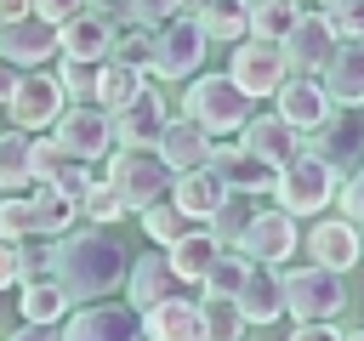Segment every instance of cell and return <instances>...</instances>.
Here are the masks:
<instances>
[{
  "label": "cell",
  "mask_w": 364,
  "mask_h": 341,
  "mask_svg": "<svg viewBox=\"0 0 364 341\" xmlns=\"http://www.w3.org/2000/svg\"><path fill=\"white\" fill-rule=\"evenodd\" d=\"M125 290H131V307H136V313H148L154 301L176 296V290H182V278L171 273L165 250H148V256H136V261H131V273H125Z\"/></svg>",
  "instance_id": "obj_24"
},
{
  "label": "cell",
  "mask_w": 364,
  "mask_h": 341,
  "mask_svg": "<svg viewBox=\"0 0 364 341\" xmlns=\"http://www.w3.org/2000/svg\"><path fill=\"white\" fill-rule=\"evenodd\" d=\"M250 97L228 80V74H193L188 80V97H182V114L199 119L210 136H239V125L250 119Z\"/></svg>",
  "instance_id": "obj_4"
},
{
  "label": "cell",
  "mask_w": 364,
  "mask_h": 341,
  "mask_svg": "<svg viewBox=\"0 0 364 341\" xmlns=\"http://www.w3.org/2000/svg\"><path fill=\"white\" fill-rule=\"evenodd\" d=\"M142 341H205L199 330V301L188 296H165L142 313Z\"/></svg>",
  "instance_id": "obj_23"
},
{
  "label": "cell",
  "mask_w": 364,
  "mask_h": 341,
  "mask_svg": "<svg viewBox=\"0 0 364 341\" xmlns=\"http://www.w3.org/2000/svg\"><path fill=\"white\" fill-rule=\"evenodd\" d=\"M199 28L210 34V40H245L250 34V0H205L199 6Z\"/></svg>",
  "instance_id": "obj_32"
},
{
  "label": "cell",
  "mask_w": 364,
  "mask_h": 341,
  "mask_svg": "<svg viewBox=\"0 0 364 341\" xmlns=\"http://www.w3.org/2000/svg\"><path fill=\"white\" fill-rule=\"evenodd\" d=\"M68 290L46 273V278H23L17 284V313H23V324H63L68 318Z\"/></svg>",
  "instance_id": "obj_28"
},
{
  "label": "cell",
  "mask_w": 364,
  "mask_h": 341,
  "mask_svg": "<svg viewBox=\"0 0 364 341\" xmlns=\"http://www.w3.org/2000/svg\"><path fill=\"white\" fill-rule=\"evenodd\" d=\"M324 17L336 40H364V0H324Z\"/></svg>",
  "instance_id": "obj_42"
},
{
  "label": "cell",
  "mask_w": 364,
  "mask_h": 341,
  "mask_svg": "<svg viewBox=\"0 0 364 341\" xmlns=\"http://www.w3.org/2000/svg\"><path fill=\"white\" fill-rule=\"evenodd\" d=\"M142 85H148V80H142V68H131V63H114V57H108V63L97 68V108L119 114Z\"/></svg>",
  "instance_id": "obj_30"
},
{
  "label": "cell",
  "mask_w": 364,
  "mask_h": 341,
  "mask_svg": "<svg viewBox=\"0 0 364 341\" xmlns=\"http://www.w3.org/2000/svg\"><path fill=\"white\" fill-rule=\"evenodd\" d=\"M199 6H205V0H176V11H188V17H199Z\"/></svg>",
  "instance_id": "obj_52"
},
{
  "label": "cell",
  "mask_w": 364,
  "mask_h": 341,
  "mask_svg": "<svg viewBox=\"0 0 364 341\" xmlns=\"http://www.w3.org/2000/svg\"><path fill=\"white\" fill-rule=\"evenodd\" d=\"M341 307H347V273H330V267H318V261L284 273V318H296V324H324V318H336Z\"/></svg>",
  "instance_id": "obj_5"
},
{
  "label": "cell",
  "mask_w": 364,
  "mask_h": 341,
  "mask_svg": "<svg viewBox=\"0 0 364 341\" xmlns=\"http://www.w3.org/2000/svg\"><path fill=\"white\" fill-rule=\"evenodd\" d=\"M23 284V256L11 239H0V290H17Z\"/></svg>",
  "instance_id": "obj_46"
},
{
  "label": "cell",
  "mask_w": 364,
  "mask_h": 341,
  "mask_svg": "<svg viewBox=\"0 0 364 341\" xmlns=\"http://www.w3.org/2000/svg\"><path fill=\"white\" fill-rule=\"evenodd\" d=\"M165 102H159V91H136L119 114H114V148H154L159 142V131H165Z\"/></svg>",
  "instance_id": "obj_18"
},
{
  "label": "cell",
  "mask_w": 364,
  "mask_h": 341,
  "mask_svg": "<svg viewBox=\"0 0 364 341\" xmlns=\"http://www.w3.org/2000/svg\"><path fill=\"white\" fill-rule=\"evenodd\" d=\"M199 330H205V341H245V313H239V301L233 296H210L205 290V301H199Z\"/></svg>",
  "instance_id": "obj_31"
},
{
  "label": "cell",
  "mask_w": 364,
  "mask_h": 341,
  "mask_svg": "<svg viewBox=\"0 0 364 341\" xmlns=\"http://www.w3.org/2000/svg\"><path fill=\"white\" fill-rule=\"evenodd\" d=\"M17 256H23V278H46V273H51V244H46V233L23 239Z\"/></svg>",
  "instance_id": "obj_43"
},
{
  "label": "cell",
  "mask_w": 364,
  "mask_h": 341,
  "mask_svg": "<svg viewBox=\"0 0 364 341\" xmlns=\"http://www.w3.org/2000/svg\"><path fill=\"white\" fill-rule=\"evenodd\" d=\"M28 148L34 136L28 131H0V193H28L34 188V170H28Z\"/></svg>",
  "instance_id": "obj_29"
},
{
  "label": "cell",
  "mask_w": 364,
  "mask_h": 341,
  "mask_svg": "<svg viewBox=\"0 0 364 341\" xmlns=\"http://www.w3.org/2000/svg\"><path fill=\"white\" fill-rule=\"evenodd\" d=\"M28 11H34L28 0H0V23H11V17H28Z\"/></svg>",
  "instance_id": "obj_51"
},
{
  "label": "cell",
  "mask_w": 364,
  "mask_h": 341,
  "mask_svg": "<svg viewBox=\"0 0 364 341\" xmlns=\"http://www.w3.org/2000/svg\"><path fill=\"white\" fill-rule=\"evenodd\" d=\"M6 341H57V324H23V330L6 335Z\"/></svg>",
  "instance_id": "obj_49"
},
{
  "label": "cell",
  "mask_w": 364,
  "mask_h": 341,
  "mask_svg": "<svg viewBox=\"0 0 364 341\" xmlns=\"http://www.w3.org/2000/svg\"><path fill=\"white\" fill-rule=\"evenodd\" d=\"M205 45H210V34L199 28V17L176 11L171 23L154 28V63H148V74H159V80H193L199 63H205Z\"/></svg>",
  "instance_id": "obj_6"
},
{
  "label": "cell",
  "mask_w": 364,
  "mask_h": 341,
  "mask_svg": "<svg viewBox=\"0 0 364 341\" xmlns=\"http://www.w3.org/2000/svg\"><path fill=\"white\" fill-rule=\"evenodd\" d=\"M318 80H324L330 102H341V108H364V40H341L336 57H330V68H324Z\"/></svg>",
  "instance_id": "obj_25"
},
{
  "label": "cell",
  "mask_w": 364,
  "mask_h": 341,
  "mask_svg": "<svg viewBox=\"0 0 364 341\" xmlns=\"http://www.w3.org/2000/svg\"><path fill=\"white\" fill-rule=\"evenodd\" d=\"M273 102H279L273 114H279V119H290L301 136H307V131L336 108V102H330V91H324V80H313V74H290V80L273 91Z\"/></svg>",
  "instance_id": "obj_17"
},
{
  "label": "cell",
  "mask_w": 364,
  "mask_h": 341,
  "mask_svg": "<svg viewBox=\"0 0 364 341\" xmlns=\"http://www.w3.org/2000/svg\"><path fill=\"white\" fill-rule=\"evenodd\" d=\"M250 278V256L245 250H216L210 273H205V290L210 296H239V284Z\"/></svg>",
  "instance_id": "obj_37"
},
{
  "label": "cell",
  "mask_w": 364,
  "mask_h": 341,
  "mask_svg": "<svg viewBox=\"0 0 364 341\" xmlns=\"http://www.w3.org/2000/svg\"><path fill=\"white\" fill-rule=\"evenodd\" d=\"M239 313H245V324H279L284 318V273L279 267H262V261H250V278L239 284Z\"/></svg>",
  "instance_id": "obj_22"
},
{
  "label": "cell",
  "mask_w": 364,
  "mask_h": 341,
  "mask_svg": "<svg viewBox=\"0 0 364 341\" xmlns=\"http://www.w3.org/2000/svg\"><path fill=\"white\" fill-rule=\"evenodd\" d=\"M131 273V256L125 244H114L108 233L85 227V233H57L51 244V278L68 290V301H102L108 290H119Z\"/></svg>",
  "instance_id": "obj_1"
},
{
  "label": "cell",
  "mask_w": 364,
  "mask_h": 341,
  "mask_svg": "<svg viewBox=\"0 0 364 341\" xmlns=\"http://www.w3.org/2000/svg\"><path fill=\"white\" fill-rule=\"evenodd\" d=\"M358 261H364V256H358Z\"/></svg>",
  "instance_id": "obj_55"
},
{
  "label": "cell",
  "mask_w": 364,
  "mask_h": 341,
  "mask_svg": "<svg viewBox=\"0 0 364 341\" xmlns=\"http://www.w3.org/2000/svg\"><path fill=\"white\" fill-rule=\"evenodd\" d=\"M301 244H307V256H313L318 267H330V273H347V267H358V256H364V233H358L347 216H318Z\"/></svg>",
  "instance_id": "obj_16"
},
{
  "label": "cell",
  "mask_w": 364,
  "mask_h": 341,
  "mask_svg": "<svg viewBox=\"0 0 364 341\" xmlns=\"http://www.w3.org/2000/svg\"><path fill=\"white\" fill-rule=\"evenodd\" d=\"M57 45H63V57H74V63H108V51H114V23L85 6L80 17L57 23Z\"/></svg>",
  "instance_id": "obj_19"
},
{
  "label": "cell",
  "mask_w": 364,
  "mask_h": 341,
  "mask_svg": "<svg viewBox=\"0 0 364 341\" xmlns=\"http://www.w3.org/2000/svg\"><path fill=\"white\" fill-rule=\"evenodd\" d=\"M114 63H131V68H148L154 63V28H142V23H131L125 34L114 28V51H108Z\"/></svg>",
  "instance_id": "obj_38"
},
{
  "label": "cell",
  "mask_w": 364,
  "mask_h": 341,
  "mask_svg": "<svg viewBox=\"0 0 364 341\" xmlns=\"http://www.w3.org/2000/svg\"><path fill=\"white\" fill-rule=\"evenodd\" d=\"M296 17H301V0H250V34L256 40H284Z\"/></svg>",
  "instance_id": "obj_35"
},
{
  "label": "cell",
  "mask_w": 364,
  "mask_h": 341,
  "mask_svg": "<svg viewBox=\"0 0 364 341\" xmlns=\"http://www.w3.org/2000/svg\"><path fill=\"white\" fill-rule=\"evenodd\" d=\"M245 341H250V335H245Z\"/></svg>",
  "instance_id": "obj_54"
},
{
  "label": "cell",
  "mask_w": 364,
  "mask_h": 341,
  "mask_svg": "<svg viewBox=\"0 0 364 341\" xmlns=\"http://www.w3.org/2000/svg\"><path fill=\"white\" fill-rule=\"evenodd\" d=\"M210 170L228 182V193H250V199L273 193V182H279V165L256 159V153L239 148V142H216V148H210Z\"/></svg>",
  "instance_id": "obj_15"
},
{
  "label": "cell",
  "mask_w": 364,
  "mask_h": 341,
  "mask_svg": "<svg viewBox=\"0 0 364 341\" xmlns=\"http://www.w3.org/2000/svg\"><path fill=\"white\" fill-rule=\"evenodd\" d=\"M336 205H341V216H347L353 227H364V165L347 176V188L336 193Z\"/></svg>",
  "instance_id": "obj_45"
},
{
  "label": "cell",
  "mask_w": 364,
  "mask_h": 341,
  "mask_svg": "<svg viewBox=\"0 0 364 341\" xmlns=\"http://www.w3.org/2000/svg\"><path fill=\"white\" fill-rule=\"evenodd\" d=\"M228 80H233L250 102H262V97H273V91L290 80V63H284L279 40H256V34H245V40H233Z\"/></svg>",
  "instance_id": "obj_8"
},
{
  "label": "cell",
  "mask_w": 364,
  "mask_h": 341,
  "mask_svg": "<svg viewBox=\"0 0 364 341\" xmlns=\"http://www.w3.org/2000/svg\"><path fill=\"white\" fill-rule=\"evenodd\" d=\"M57 341H142V313L131 301H85L63 318Z\"/></svg>",
  "instance_id": "obj_12"
},
{
  "label": "cell",
  "mask_w": 364,
  "mask_h": 341,
  "mask_svg": "<svg viewBox=\"0 0 364 341\" xmlns=\"http://www.w3.org/2000/svg\"><path fill=\"white\" fill-rule=\"evenodd\" d=\"M102 182L125 199V210H148V205L171 199L176 170L165 165V153H159V148H114V153H108V176H102Z\"/></svg>",
  "instance_id": "obj_2"
},
{
  "label": "cell",
  "mask_w": 364,
  "mask_h": 341,
  "mask_svg": "<svg viewBox=\"0 0 364 341\" xmlns=\"http://www.w3.org/2000/svg\"><path fill=\"white\" fill-rule=\"evenodd\" d=\"M341 341H364V330H347V335H341Z\"/></svg>",
  "instance_id": "obj_53"
},
{
  "label": "cell",
  "mask_w": 364,
  "mask_h": 341,
  "mask_svg": "<svg viewBox=\"0 0 364 341\" xmlns=\"http://www.w3.org/2000/svg\"><path fill=\"white\" fill-rule=\"evenodd\" d=\"M336 193H341V176H336L324 159H313L307 148L279 165V182H273L279 210H290V216H324V210L336 205Z\"/></svg>",
  "instance_id": "obj_3"
},
{
  "label": "cell",
  "mask_w": 364,
  "mask_h": 341,
  "mask_svg": "<svg viewBox=\"0 0 364 341\" xmlns=\"http://www.w3.org/2000/svg\"><path fill=\"white\" fill-rule=\"evenodd\" d=\"M0 57L11 63V68H46L51 57H63V45H57V23H46V17H11V23H0Z\"/></svg>",
  "instance_id": "obj_14"
},
{
  "label": "cell",
  "mask_w": 364,
  "mask_h": 341,
  "mask_svg": "<svg viewBox=\"0 0 364 341\" xmlns=\"http://www.w3.org/2000/svg\"><path fill=\"white\" fill-rule=\"evenodd\" d=\"M51 136H57V148H68L74 159H108L114 153V114L108 108H97V102H68L63 114H57V125H51Z\"/></svg>",
  "instance_id": "obj_10"
},
{
  "label": "cell",
  "mask_w": 364,
  "mask_h": 341,
  "mask_svg": "<svg viewBox=\"0 0 364 341\" xmlns=\"http://www.w3.org/2000/svg\"><path fill=\"white\" fill-rule=\"evenodd\" d=\"M341 335H347V330H336L330 318H324V324H296V330H290V341H341Z\"/></svg>",
  "instance_id": "obj_48"
},
{
  "label": "cell",
  "mask_w": 364,
  "mask_h": 341,
  "mask_svg": "<svg viewBox=\"0 0 364 341\" xmlns=\"http://www.w3.org/2000/svg\"><path fill=\"white\" fill-rule=\"evenodd\" d=\"M136 216H142V233H148L154 244H176L188 227H199V222H193V216H182L171 199H159V205H148V210H136Z\"/></svg>",
  "instance_id": "obj_36"
},
{
  "label": "cell",
  "mask_w": 364,
  "mask_h": 341,
  "mask_svg": "<svg viewBox=\"0 0 364 341\" xmlns=\"http://www.w3.org/2000/svg\"><path fill=\"white\" fill-rule=\"evenodd\" d=\"M233 250H245L250 261H262V267H284L296 250H301V216H290V210H256L250 222H245V233H239V244Z\"/></svg>",
  "instance_id": "obj_11"
},
{
  "label": "cell",
  "mask_w": 364,
  "mask_h": 341,
  "mask_svg": "<svg viewBox=\"0 0 364 341\" xmlns=\"http://www.w3.org/2000/svg\"><path fill=\"white\" fill-rule=\"evenodd\" d=\"M336 28H330V17L324 11H301L296 23H290V34L279 40V51H284V63H290V74H324L330 68V57H336Z\"/></svg>",
  "instance_id": "obj_13"
},
{
  "label": "cell",
  "mask_w": 364,
  "mask_h": 341,
  "mask_svg": "<svg viewBox=\"0 0 364 341\" xmlns=\"http://www.w3.org/2000/svg\"><path fill=\"white\" fill-rule=\"evenodd\" d=\"M239 148H250V153L267 159V165H284V159L301 153V131H296L290 119H279V114H250V119L239 125Z\"/></svg>",
  "instance_id": "obj_20"
},
{
  "label": "cell",
  "mask_w": 364,
  "mask_h": 341,
  "mask_svg": "<svg viewBox=\"0 0 364 341\" xmlns=\"http://www.w3.org/2000/svg\"><path fill=\"white\" fill-rule=\"evenodd\" d=\"M216 239L205 233V222L199 227H188L176 244H165V261H171V273L182 278V284H205V273H210V261H216Z\"/></svg>",
  "instance_id": "obj_27"
},
{
  "label": "cell",
  "mask_w": 364,
  "mask_h": 341,
  "mask_svg": "<svg viewBox=\"0 0 364 341\" xmlns=\"http://www.w3.org/2000/svg\"><path fill=\"white\" fill-rule=\"evenodd\" d=\"M125 17L142 23V28H159V23L176 17V0H125Z\"/></svg>",
  "instance_id": "obj_44"
},
{
  "label": "cell",
  "mask_w": 364,
  "mask_h": 341,
  "mask_svg": "<svg viewBox=\"0 0 364 341\" xmlns=\"http://www.w3.org/2000/svg\"><path fill=\"white\" fill-rule=\"evenodd\" d=\"M97 68L102 63H74V57L57 63V85L68 91V102H97Z\"/></svg>",
  "instance_id": "obj_39"
},
{
  "label": "cell",
  "mask_w": 364,
  "mask_h": 341,
  "mask_svg": "<svg viewBox=\"0 0 364 341\" xmlns=\"http://www.w3.org/2000/svg\"><path fill=\"white\" fill-rule=\"evenodd\" d=\"M28 6H34V17H46V23H68V17L85 11V0H28Z\"/></svg>",
  "instance_id": "obj_47"
},
{
  "label": "cell",
  "mask_w": 364,
  "mask_h": 341,
  "mask_svg": "<svg viewBox=\"0 0 364 341\" xmlns=\"http://www.w3.org/2000/svg\"><path fill=\"white\" fill-rule=\"evenodd\" d=\"M250 216H256V199H250V193H228V199H222V205H216V210L205 216V233H210V239H216L222 250H233Z\"/></svg>",
  "instance_id": "obj_33"
},
{
  "label": "cell",
  "mask_w": 364,
  "mask_h": 341,
  "mask_svg": "<svg viewBox=\"0 0 364 341\" xmlns=\"http://www.w3.org/2000/svg\"><path fill=\"white\" fill-rule=\"evenodd\" d=\"M154 148L165 153V165H171V170H199V165H210L216 136H210L199 119L176 114V119H165V131H159V142H154Z\"/></svg>",
  "instance_id": "obj_21"
},
{
  "label": "cell",
  "mask_w": 364,
  "mask_h": 341,
  "mask_svg": "<svg viewBox=\"0 0 364 341\" xmlns=\"http://www.w3.org/2000/svg\"><path fill=\"white\" fill-rule=\"evenodd\" d=\"M28 205H34V233H46V239L68 233V227H74V216H80V205H74V199H63L57 188H28Z\"/></svg>",
  "instance_id": "obj_34"
},
{
  "label": "cell",
  "mask_w": 364,
  "mask_h": 341,
  "mask_svg": "<svg viewBox=\"0 0 364 341\" xmlns=\"http://www.w3.org/2000/svg\"><path fill=\"white\" fill-rule=\"evenodd\" d=\"M222 199H228V182H222L210 165H199V170H176V182H171V205H176L182 216H193V222H205Z\"/></svg>",
  "instance_id": "obj_26"
},
{
  "label": "cell",
  "mask_w": 364,
  "mask_h": 341,
  "mask_svg": "<svg viewBox=\"0 0 364 341\" xmlns=\"http://www.w3.org/2000/svg\"><path fill=\"white\" fill-rule=\"evenodd\" d=\"M307 153L324 159L336 176L358 170V165H364V108H341V102H336V108L307 131Z\"/></svg>",
  "instance_id": "obj_7"
},
{
  "label": "cell",
  "mask_w": 364,
  "mask_h": 341,
  "mask_svg": "<svg viewBox=\"0 0 364 341\" xmlns=\"http://www.w3.org/2000/svg\"><path fill=\"white\" fill-rule=\"evenodd\" d=\"M6 108H11V125L34 136V131H51L57 125V114L68 108V91L57 85L51 68H23L17 85H11V97H6Z\"/></svg>",
  "instance_id": "obj_9"
},
{
  "label": "cell",
  "mask_w": 364,
  "mask_h": 341,
  "mask_svg": "<svg viewBox=\"0 0 364 341\" xmlns=\"http://www.w3.org/2000/svg\"><path fill=\"white\" fill-rule=\"evenodd\" d=\"M80 216H91L97 227H108V222H119V216H131V210H125V199H119L102 176H97V182L85 188V199H80Z\"/></svg>",
  "instance_id": "obj_40"
},
{
  "label": "cell",
  "mask_w": 364,
  "mask_h": 341,
  "mask_svg": "<svg viewBox=\"0 0 364 341\" xmlns=\"http://www.w3.org/2000/svg\"><path fill=\"white\" fill-rule=\"evenodd\" d=\"M17 74H23V68H11V63L0 57V108H6V97H11V85H17Z\"/></svg>",
  "instance_id": "obj_50"
},
{
  "label": "cell",
  "mask_w": 364,
  "mask_h": 341,
  "mask_svg": "<svg viewBox=\"0 0 364 341\" xmlns=\"http://www.w3.org/2000/svg\"><path fill=\"white\" fill-rule=\"evenodd\" d=\"M0 239H11V244L34 239V205H28V193H6L0 199Z\"/></svg>",
  "instance_id": "obj_41"
}]
</instances>
